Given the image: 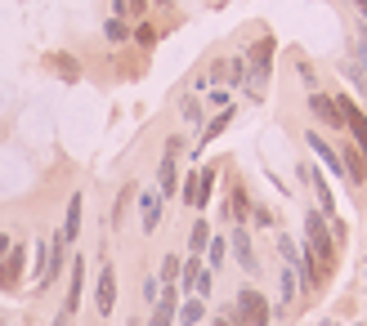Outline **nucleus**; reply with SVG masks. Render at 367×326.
<instances>
[{"instance_id":"nucleus-39","label":"nucleus","mask_w":367,"mask_h":326,"mask_svg":"<svg viewBox=\"0 0 367 326\" xmlns=\"http://www.w3.org/2000/svg\"><path fill=\"white\" fill-rule=\"evenodd\" d=\"M215 326H242V322L233 317V313H220V317H215Z\"/></svg>"},{"instance_id":"nucleus-30","label":"nucleus","mask_w":367,"mask_h":326,"mask_svg":"<svg viewBox=\"0 0 367 326\" xmlns=\"http://www.w3.org/2000/svg\"><path fill=\"white\" fill-rule=\"evenodd\" d=\"M197 179H202V205H197V210H206V201H211V193H215V165L197 170Z\"/></svg>"},{"instance_id":"nucleus-38","label":"nucleus","mask_w":367,"mask_h":326,"mask_svg":"<svg viewBox=\"0 0 367 326\" xmlns=\"http://www.w3.org/2000/svg\"><path fill=\"white\" fill-rule=\"evenodd\" d=\"M349 5H354V14H358V23L367 27V0H349Z\"/></svg>"},{"instance_id":"nucleus-3","label":"nucleus","mask_w":367,"mask_h":326,"mask_svg":"<svg viewBox=\"0 0 367 326\" xmlns=\"http://www.w3.org/2000/svg\"><path fill=\"white\" fill-rule=\"evenodd\" d=\"M233 317H238L242 326H269L273 322V304L264 300L256 286H242L238 300H233Z\"/></svg>"},{"instance_id":"nucleus-15","label":"nucleus","mask_w":367,"mask_h":326,"mask_svg":"<svg viewBox=\"0 0 367 326\" xmlns=\"http://www.w3.org/2000/svg\"><path fill=\"white\" fill-rule=\"evenodd\" d=\"M341 161H345V179L354 183V188H363V179H367V161H363V152L354 148V139L341 148Z\"/></svg>"},{"instance_id":"nucleus-2","label":"nucleus","mask_w":367,"mask_h":326,"mask_svg":"<svg viewBox=\"0 0 367 326\" xmlns=\"http://www.w3.org/2000/svg\"><path fill=\"white\" fill-rule=\"evenodd\" d=\"M273 49H278L273 36H260V41L251 45V54H246V81H251V98H260L264 85H269V76H273Z\"/></svg>"},{"instance_id":"nucleus-4","label":"nucleus","mask_w":367,"mask_h":326,"mask_svg":"<svg viewBox=\"0 0 367 326\" xmlns=\"http://www.w3.org/2000/svg\"><path fill=\"white\" fill-rule=\"evenodd\" d=\"M331 98H336V108H341V116H345V134L354 139V148L363 152V161H367V112H363L349 94H331Z\"/></svg>"},{"instance_id":"nucleus-10","label":"nucleus","mask_w":367,"mask_h":326,"mask_svg":"<svg viewBox=\"0 0 367 326\" xmlns=\"http://www.w3.org/2000/svg\"><path fill=\"white\" fill-rule=\"evenodd\" d=\"M63 264H68V237L54 233V237H49V260H45V272H41V290H45V286L63 272Z\"/></svg>"},{"instance_id":"nucleus-29","label":"nucleus","mask_w":367,"mask_h":326,"mask_svg":"<svg viewBox=\"0 0 367 326\" xmlns=\"http://www.w3.org/2000/svg\"><path fill=\"white\" fill-rule=\"evenodd\" d=\"M179 260H175V255H166V260H161V286H175L179 282Z\"/></svg>"},{"instance_id":"nucleus-41","label":"nucleus","mask_w":367,"mask_h":326,"mask_svg":"<svg viewBox=\"0 0 367 326\" xmlns=\"http://www.w3.org/2000/svg\"><path fill=\"white\" fill-rule=\"evenodd\" d=\"M153 5H171V0H153Z\"/></svg>"},{"instance_id":"nucleus-7","label":"nucleus","mask_w":367,"mask_h":326,"mask_svg":"<svg viewBox=\"0 0 367 326\" xmlns=\"http://www.w3.org/2000/svg\"><path fill=\"white\" fill-rule=\"evenodd\" d=\"M81 290H86V260L81 255H72V277H68V300H63V313H59V322L54 326H63L76 308H81Z\"/></svg>"},{"instance_id":"nucleus-26","label":"nucleus","mask_w":367,"mask_h":326,"mask_svg":"<svg viewBox=\"0 0 367 326\" xmlns=\"http://www.w3.org/2000/svg\"><path fill=\"white\" fill-rule=\"evenodd\" d=\"M206 250H211V255H206V268H211V272L228 260V242H224V237H211V242H206Z\"/></svg>"},{"instance_id":"nucleus-5","label":"nucleus","mask_w":367,"mask_h":326,"mask_svg":"<svg viewBox=\"0 0 367 326\" xmlns=\"http://www.w3.org/2000/svg\"><path fill=\"white\" fill-rule=\"evenodd\" d=\"M179 139H171V143H166V152H161V165H157V193L161 197H179Z\"/></svg>"},{"instance_id":"nucleus-27","label":"nucleus","mask_w":367,"mask_h":326,"mask_svg":"<svg viewBox=\"0 0 367 326\" xmlns=\"http://www.w3.org/2000/svg\"><path fill=\"white\" fill-rule=\"evenodd\" d=\"M104 36H108L112 45H121V41H130V27H126V19H108V23H104Z\"/></svg>"},{"instance_id":"nucleus-36","label":"nucleus","mask_w":367,"mask_h":326,"mask_svg":"<svg viewBox=\"0 0 367 326\" xmlns=\"http://www.w3.org/2000/svg\"><path fill=\"white\" fill-rule=\"evenodd\" d=\"M144 300H148V304H157V300H161V282H157V277H148V282H144Z\"/></svg>"},{"instance_id":"nucleus-13","label":"nucleus","mask_w":367,"mask_h":326,"mask_svg":"<svg viewBox=\"0 0 367 326\" xmlns=\"http://www.w3.org/2000/svg\"><path fill=\"white\" fill-rule=\"evenodd\" d=\"M233 116H238V108H228V103H224V108L215 112L211 121H202V139H197V148H206V143H215V139H220V134L233 126ZM197 148H193V152H197Z\"/></svg>"},{"instance_id":"nucleus-22","label":"nucleus","mask_w":367,"mask_h":326,"mask_svg":"<svg viewBox=\"0 0 367 326\" xmlns=\"http://www.w3.org/2000/svg\"><path fill=\"white\" fill-rule=\"evenodd\" d=\"M197 272H202V255H188V260H184V268H179V290H188V295H193Z\"/></svg>"},{"instance_id":"nucleus-37","label":"nucleus","mask_w":367,"mask_h":326,"mask_svg":"<svg viewBox=\"0 0 367 326\" xmlns=\"http://www.w3.org/2000/svg\"><path fill=\"white\" fill-rule=\"evenodd\" d=\"M296 67H300V81H305V85H309V90H313V81H318V76H313V72H309V63H305V58H300Z\"/></svg>"},{"instance_id":"nucleus-33","label":"nucleus","mask_w":367,"mask_h":326,"mask_svg":"<svg viewBox=\"0 0 367 326\" xmlns=\"http://www.w3.org/2000/svg\"><path fill=\"white\" fill-rule=\"evenodd\" d=\"M49 63H54L59 72H63V81H76V63H72L68 54H54V58H49Z\"/></svg>"},{"instance_id":"nucleus-9","label":"nucleus","mask_w":367,"mask_h":326,"mask_svg":"<svg viewBox=\"0 0 367 326\" xmlns=\"http://www.w3.org/2000/svg\"><path fill=\"white\" fill-rule=\"evenodd\" d=\"M23 268H27V250L23 246H9L5 260H0V290H19Z\"/></svg>"},{"instance_id":"nucleus-16","label":"nucleus","mask_w":367,"mask_h":326,"mask_svg":"<svg viewBox=\"0 0 367 326\" xmlns=\"http://www.w3.org/2000/svg\"><path fill=\"white\" fill-rule=\"evenodd\" d=\"M300 175H305V179L313 183V197H318V210H323L327 219H336V201H331V188H327V179L318 175V170H309V165H300Z\"/></svg>"},{"instance_id":"nucleus-19","label":"nucleus","mask_w":367,"mask_h":326,"mask_svg":"<svg viewBox=\"0 0 367 326\" xmlns=\"http://www.w3.org/2000/svg\"><path fill=\"white\" fill-rule=\"evenodd\" d=\"M59 233L68 237V246L76 242V233H81V193L68 197V219H63V228H59Z\"/></svg>"},{"instance_id":"nucleus-18","label":"nucleus","mask_w":367,"mask_h":326,"mask_svg":"<svg viewBox=\"0 0 367 326\" xmlns=\"http://www.w3.org/2000/svg\"><path fill=\"white\" fill-rule=\"evenodd\" d=\"M161 193H139V210H144V219H139V224H144V233H157V224H161Z\"/></svg>"},{"instance_id":"nucleus-20","label":"nucleus","mask_w":367,"mask_h":326,"mask_svg":"<svg viewBox=\"0 0 367 326\" xmlns=\"http://www.w3.org/2000/svg\"><path fill=\"white\" fill-rule=\"evenodd\" d=\"M175 317H179L184 326H197V322H202V317H206V300H197V295H193V300H184Z\"/></svg>"},{"instance_id":"nucleus-11","label":"nucleus","mask_w":367,"mask_h":326,"mask_svg":"<svg viewBox=\"0 0 367 326\" xmlns=\"http://www.w3.org/2000/svg\"><path fill=\"white\" fill-rule=\"evenodd\" d=\"M228 250H233V260L242 264V272H256V268H260V260H256V250H251V233H246L242 224L233 228V237H228Z\"/></svg>"},{"instance_id":"nucleus-23","label":"nucleus","mask_w":367,"mask_h":326,"mask_svg":"<svg viewBox=\"0 0 367 326\" xmlns=\"http://www.w3.org/2000/svg\"><path fill=\"white\" fill-rule=\"evenodd\" d=\"M211 237H215V233H211V224H206V219H193V233H188V250H193V255H202Z\"/></svg>"},{"instance_id":"nucleus-28","label":"nucleus","mask_w":367,"mask_h":326,"mask_svg":"<svg viewBox=\"0 0 367 326\" xmlns=\"http://www.w3.org/2000/svg\"><path fill=\"white\" fill-rule=\"evenodd\" d=\"M211 290H215V272H211V268H202V272H197L193 295H197V300H211Z\"/></svg>"},{"instance_id":"nucleus-34","label":"nucleus","mask_w":367,"mask_h":326,"mask_svg":"<svg viewBox=\"0 0 367 326\" xmlns=\"http://www.w3.org/2000/svg\"><path fill=\"white\" fill-rule=\"evenodd\" d=\"M251 219H256L260 228H273V224H278V219H273V210H264V205H251Z\"/></svg>"},{"instance_id":"nucleus-1","label":"nucleus","mask_w":367,"mask_h":326,"mask_svg":"<svg viewBox=\"0 0 367 326\" xmlns=\"http://www.w3.org/2000/svg\"><path fill=\"white\" fill-rule=\"evenodd\" d=\"M305 250L318 260V277H327L331 268H336V237H331V224H327V215L323 210H309L305 215Z\"/></svg>"},{"instance_id":"nucleus-31","label":"nucleus","mask_w":367,"mask_h":326,"mask_svg":"<svg viewBox=\"0 0 367 326\" xmlns=\"http://www.w3.org/2000/svg\"><path fill=\"white\" fill-rule=\"evenodd\" d=\"M349 41H354V45H349V49H354V58L367 63V27H363V23L354 27V36H349Z\"/></svg>"},{"instance_id":"nucleus-14","label":"nucleus","mask_w":367,"mask_h":326,"mask_svg":"<svg viewBox=\"0 0 367 326\" xmlns=\"http://www.w3.org/2000/svg\"><path fill=\"white\" fill-rule=\"evenodd\" d=\"M300 290H305V286H300V272H296V264H287V260H282V295H278V313H287V308L300 300Z\"/></svg>"},{"instance_id":"nucleus-6","label":"nucleus","mask_w":367,"mask_h":326,"mask_svg":"<svg viewBox=\"0 0 367 326\" xmlns=\"http://www.w3.org/2000/svg\"><path fill=\"white\" fill-rule=\"evenodd\" d=\"M309 112H313V121H318L323 130H345V116L336 108V98L323 94V90H309Z\"/></svg>"},{"instance_id":"nucleus-35","label":"nucleus","mask_w":367,"mask_h":326,"mask_svg":"<svg viewBox=\"0 0 367 326\" xmlns=\"http://www.w3.org/2000/svg\"><path fill=\"white\" fill-rule=\"evenodd\" d=\"M135 41H139L144 49H148V45H157V31L148 27V23H139V27H135Z\"/></svg>"},{"instance_id":"nucleus-8","label":"nucleus","mask_w":367,"mask_h":326,"mask_svg":"<svg viewBox=\"0 0 367 326\" xmlns=\"http://www.w3.org/2000/svg\"><path fill=\"white\" fill-rule=\"evenodd\" d=\"M94 308H99V317H112V308H116V268H112V264H104V268H99Z\"/></svg>"},{"instance_id":"nucleus-24","label":"nucleus","mask_w":367,"mask_h":326,"mask_svg":"<svg viewBox=\"0 0 367 326\" xmlns=\"http://www.w3.org/2000/svg\"><path fill=\"white\" fill-rule=\"evenodd\" d=\"M179 197H184V205H188V210H197V205H202V179L188 175V179L179 183Z\"/></svg>"},{"instance_id":"nucleus-17","label":"nucleus","mask_w":367,"mask_h":326,"mask_svg":"<svg viewBox=\"0 0 367 326\" xmlns=\"http://www.w3.org/2000/svg\"><path fill=\"white\" fill-rule=\"evenodd\" d=\"M228 219H238V224H242V219L246 215H251V193H246V183L242 179H233L228 183V210H224Z\"/></svg>"},{"instance_id":"nucleus-32","label":"nucleus","mask_w":367,"mask_h":326,"mask_svg":"<svg viewBox=\"0 0 367 326\" xmlns=\"http://www.w3.org/2000/svg\"><path fill=\"white\" fill-rule=\"evenodd\" d=\"M184 121H188V126H202V103H197V98H184Z\"/></svg>"},{"instance_id":"nucleus-12","label":"nucleus","mask_w":367,"mask_h":326,"mask_svg":"<svg viewBox=\"0 0 367 326\" xmlns=\"http://www.w3.org/2000/svg\"><path fill=\"white\" fill-rule=\"evenodd\" d=\"M305 143L313 148V157H318V161L331 170V175H336V179H345V161H341V152L331 148V143L323 139V134H313V130H309V134H305Z\"/></svg>"},{"instance_id":"nucleus-40","label":"nucleus","mask_w":367,"mask_h":326,"mask_svg":"<svg viewBox=\"0 0 367 326\" xmlns=\"http://www.w3.org/2000/svg\"><path fill=\"white\" fill-rule=\"evenodd\" d=\"M9 246H14V242H9L5 233H0V260H5V250H9Z\"/></svg>"},{"instance_id":"nucleus-25","label":"nucleus","mask_w":367,"mask_h":326,"mask_svg":"<svg viewBox=\"0 0 367 326\" xmlns=\"http://www.w3.org/2000/svg\"><path fill=\"white\" fill-rule=\"evenodd\" d=\"M148 5H153V0H112L116 19H139V14H148Z\"/></svg>"},{"instance_id":"nucleus-42","label":"nucleus","mask_w":367,"mask_h":326,"mask_svg":"<svg viewBox=\"0 0 367 326\" xmlns=\"http://www.w3.org/2000/svg\"><path fill=\"white\" fill-rule=\"evenodd\" d=\"M130 326H135V322H130Z\"/></svg>"},{"instance_id":"nucleus-21","label":"nucleus","mask_w":367,"mask_h":326,"mask_svg":"<svg viewBox=\"0 0 367 326\" xmlns=\"http://www.w3.org/2000/svg\"><path fill=\"white\" fill-rule=\"evenodd\" d=\"M345 76H349V85L367 98V63L363 58H345Z\"/></svg>"}]
</instances>
